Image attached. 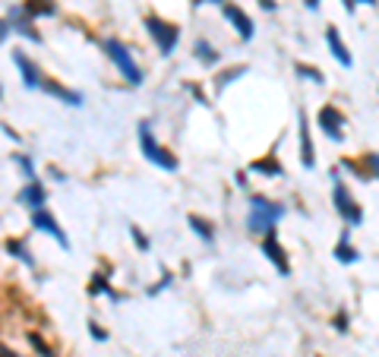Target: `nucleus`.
Listing matches in <instances>:
<instances>
[{"label": "nucleus", "mask_w": 379, "mask_h": 357, "mask_svg": "<svg viewBox=\"0 0 379 357\" xmlns=\"http://www.w3.org/2000/svg\"><path fill=\"white\" fill-rule=\"evenodd\" d=\"M234 180H237L241 187H247V171H237V174H234Z\"/></svg>", "instance_id": "37"}, {"label": "nucleus", "mask_w": 379, "mask_h": 357, "mask_svg": "<svg viewBox=\"0 0 379 357\" xmlns=\"http://www.w3.org/2000/svg\"><path fill=\"white\" fill-rule=\"evenodd\" d=\"M171 282H174V275H171V272H165V275H161V282L155 285V288H152V294H159V291H161V288H168Z\"/></svg>", "instance_id": "31"}, {"label": "nucleus", "mask_w": 379, "mask_h": 357, "mask_svg": "<svg viewBox=\"0 0 379 357\" xmlns=\"http://www.w3.org/2000/svg\"><path fill=\"white\" fill-rule=\"evenodd\" d=\"M22 10H26V16H29L32 22L38 19V16H54V13H57L54 0H29V3H26Z\"/></svg>", "instance_id": "18"}, {"label": "nucleus", "mask_w": 379, "mask_h": 357, "mask_svg": "<svg viewBox=\"0 0 379 357\" xmlns=\"http://www.w3.org/2000/svg\"><path fill=\"white\" fill-rule=\"evenodd\" d=\"M130 231H133V244H136L139 250H149V237H145V234L139 231V225H133Z\"/></svg>", "instance_id": "28"}, {"label": "nucleus", "mask_w": 379, "mask_h": 357, "mask_svg": "<svg viewBox=\"0 0 379 357\" xmlns=\"http://www.w3.org/2000/svg\"><path fill=\"white\" fill-rule=\"evenodd\" d=\"M13 161L22 168V174H26V180H38V174H35V165L29 155H13Z\"/></svg>", "instance_id": "27"}, {"label": "nucleus", "mask_w": 379, "mask_h": 357, "mask_svg": "<svg viewBox=\"0 0 379 357\" xmlns=\"http://www.w3.org/2000/svg\"><path fill=\"white\" fill-rule=\"evenodd\" d=\"M89 332H92V338H95V342H108V332H104L98 323H89Z\"/></svg>", "instance_id": "29"}, {"label": "nucleus", "mask_w": 379, "mask_h": 357, "mask_svg": "<svg viewBox=\"0 0 379 357\" xmlns=\"http://www.w3.org/2000/svg\"><path fill=\"white\" fill-rule=\"evenodd\" d=\"M0 130L7 133V136H10V139H16V143H19V133H16V130H13V127H7V124H3V127H0Z\"/></svg>", "instance_id": "34"}, {"label": "nucleus", "mask_w": 379, "mask_h": 357, "mask_svg": "<svg viewBox=\"0 0 379 357\" xmlns=\"http://www.w3.org/2000/svg\"><path fill=\"white\" fill-rule=\"evenodd\" d=\"M19 203H22V206H29L32 212L45 209V203H48V193H45L42 180H29V184L19 190Z\"/></svg>", "instance_id": "12"}, {"label": "nucleus", "mask_w": 379, "mask_h": 357, "mask_svg": "<svg viewBox=\"0 0 379 357\" xmlns=\"http://www.w3.org/2000/svg\"><path fill=\"white\" fill-rule=\"evenodd\" d=\"M139 149H143V155L149 158L152 165H159V168H165V171H177L180 168V161H177V155H171V149H165V145H159V139L152 136V127H149V120H139Z\"/></svg>", "instance_id": "2"}, {"label": "nucleus", "mask_w": 379, "mask_h": 357, "mask_svg": "<svg viewBox=\"0 0 379 357\" xmlns=\"http://www.w3.org/2000/svg\"><path fill=\"white\" fill-rule=\"evenodd\" d=\"M221 10H225V16L231 19V26L237 29V35H241L243 42H250V38H253V19H250L237 3H227V0H221Z\"/></svg>", "instance_id": "10"}, {"label": "nucleus", "mask_w": 379, "mask_h": 357, "mask_svg": "<svg viewBox=\"0 0 379 357\" xmlns=\"http://www.w3.org/2000/svg\"><path fill=\"white\" fill-rule=\"evenodd\" d=\"M341 3L348 7V13H354V10H357V3H366V7H373L376 0H341Z\"/></svg>", "instance_id": "30"}, {"label": "nucleus", "mask_w": 379, "mask_h": 357, "mask_svg": "<svg viewBox=\"0 0 379 357\" xmlns=\"http://www.w3.org/2000/svg\"><path fill=\"white\" fill-rule=\"evenodd\" d=\"M345 168L357 174L364 184H373V180H376V152H366L360 161H345Z\"/></svg>", "instance_id": "13"}, {"label": "nucleus", "mask_w": 379, "mask_h": 357, "mask_svg": "<svg viewBox=\"0 0 379 357\" xmlns=\"http://www.w3.org/2000/svg\"><path fill=\"white\" fill-rule=\"evenodd\" d=\"M186 221H190V228H193V231L200 234L202 241H209V244L215 241V225H212V221H209V219H202V215H190V219H186Z\"/></svg>", "instance_id": "21"}, {"label": "nucleus", "mask_w": 379, "mask_h": 357, "mask_svg": "<svg viewBox=\"0 0 379 357\" xmlns=\"http://www.w3.org/2000/svg\"><path fill=\"white\" fill-rule=\"evenodd\" d=\"M259 7H262V10H275L278 3H275V0H259Z\"/></svg>", "instance_id": "36"}, {"label": "nucleus", "mask_w": 379, "mask_h": 357, "mask_svg": "<svg viewBox=\"0 0 379 357\" xmlns=\"http://www.w3.org/2000/svg\"><path fill=\"white\" fill-rule=\"evenodd\" d=\"M262 256L275 266V272L278 275H291V262H288V253H284V247L278 244V234H275V228L272 231H266L262 234Z\"/></svg>", "instance_id": "7"}, {"label": "nucleus", "mask_w": 379, "mask_h": 357, "mask_svg": "<svg viewBox=\"0 0 379 357\" xmlns=\"http://www.w3.org/2000/svg\"><path fill=\"white\" fill-rule=\"evenodd\" d=\"M42 89L48 92V95L61 98V102L73 104V108H79V104H83V95H79V92H73V89H67V86L54 83V79H48V76H45V79H42Z\"/></svg>", "instance_id": "15"}, {"label": "nucleus", "mask_w": 379, "mask_h": 357, "mask_svg": "<svg viewBox=\"0 0 379 357\" xmlns=\"http://www.w3.org/2000/svg\"><path fill=\"white\" fill-rule=\"evenodd\" d=\"M282 215H284V206L266 200V196H253V200H250V219H247L250 234H259L262 237L266 231H272V228L278 225Z\"/></svg>", "instance_id": "1"}, {"label": "nucleus", "mask_w": 379, "mask_h": 357, "mask_svg": "<svg viewBox=\"0 0 379 357\" xmlns=\"http://www.w3.org/2000/svg\"><path fill=\"white\" fill-rule=\"evenodd\" d=\"M294 73H297V76H303V79H310V83H316V86H323V83H325L323 70H319V67H310V63H297Z\"/></svg>", "instance_id": "23"}, {"label": "nucleus", "mask_w": 379, "mask_h": 357, "mask_svg": "<svg viewBox=\"0 0 379 357\" xmlns=\"http://www.w3.org/2000/svg\"><path fill=\"white\" fill-rule=\"evenodd\" d=\"M145 32L152 35V42L159 45L161 54H174V48H177L180 42V29L174 26V22L161 19V16H145Z\"/></svg>", "instance_id": "4"}, {"label": "nucleus", "mask_w": 379, "mask_h": 357, "mask_svg": "<svg viewBox=\"0 0 379 357\" xmlns=\"http://www.w3.org/2000/svg\"><path fill=\"white\" fill-rule=\"evenodd\" d=\"M104 54L114 61V67L124 73V79H127L130 86H139V83H143V70H139V63L133 61V54L127 51L124 42H118V38H108V42H104Z\"/></svg>", "instance_id": "3"}, {"label": "nucleus", "mask_w": 379, "mask_h": 357, "mask_svg": "<svg viewBox=\"0 0 379 357\" xmlns=\"http://www.w3.org/2000/svg\"><path fill=\"white\" fill-rule=\"evenodd\" d=\"M250 171L266 174V177H278V174H282L284 168H282V161H278L275 155H266V158H256L253 165H250Z\"/></svg>", "instance_id": "17"}, {"label": "nucleus", "mask_w": 379, "mask_h": 357, "mask_svg": "<svg viewBox=\"0 0 379 357\" xmlns=\"http://www.w3.org/2000/svg\"><path fill=\"white\" fill-rule=\"evenodd\" d=\"M0 357H19V354H16V351H10L7 344H0Z\"/></svg>", "instance_id": "35"}, {"label": "nucleus", "mask_w": 379, "mask_h": 357, "mask_svg": "<svg viewBox=\"0 0 379 357\" xmlns=\"http://www.w3.org/2000/svg\"><path fill=\"white\" fill-rule=\"evenodd\" d=\"M29 342H32V348L38 351V354H42V357H57V351L51 348V344L45 342V338L38 335V332H29Z\"/></svg>", "instance_id": "26"}, {"label": "nucleus", "mask_w": 379, "mask_h": 357, "mask_svg": "<svg viewBox=\"0 0 379 357\" xmlns=\"http://www.w3.org/2000/svg\"><path fill=\"white\" fill-rule=\"evenodd\" d=\"M196 57H200L206 67H215V63H218V51H215L209 42H196Z\"/></svg>", "instance_id": "24"}, {"label": "nucleus", "mask_w": 379, "mask_h": 357, "mask_svg": "<svg viewBox=\"0 0 379 357\" xmlns=\"http://www.w3.org/2000/svg\"><path fill=\"white\" fill-rule=\"evenodd\" d=\"M325 42H329V48H332V54H335V61L341 63V67H351V54H348V45L341 42V35H338V29L335 26H329L325 29Z\"/></svg>", "instance_id": "16"}, {"label": "nucleus", "mask_w": 379, "mask_h": 357, "mask_svg": "<svg viewBox=\"0 0 379 357\" xmlns=\"http://www.w3.org/2000/svg\"><path fill=\"white\" fill-rule=\"evenodd\" d=\"M202 3H221V0H193V7H202Z\"/></svg>", "instance_id": "38"}, {"label": "nucleus", "mask_w": 379, "mask_h": 357, "mask_svg": "<svg viewBox=\"0 0 379 357\" xmlns=\"http://www.w3.org/2000/svg\"><path fill=\"white\" fill-rule=\"evenodd\" d=\"M316 124L332 143H341V139H345V117H341V111H338L335 104H323V108H319Z\"/></svg>", "instance_id": "6"}, {"label": "nucleus", "mask_w": 379, "mask_h": 357, "mask_svg": "<svg viewBox=\"0 0 379 357\" xmlns=\"http://www.w3.org/2000/svg\"><path fill=\"white\" fill-rule=\"evenodd\" d=\"M32 228L35 231H45V234H51L57 244H61L63 250H70V237H67V231H63L61 225H57V219L48 212V209H38V212H32Z\"/></svg>", "instance_id": "8"}, {"label": "nucleus", "mask_w": 379, "mask_h": 357, "mask_svg": "<svg viewBox=\"0 0 379 357\" xmlns=\"http://www.w3.org/2000/svg\"><path fill=\"white\" fill-rule=\"evenodd\" d=\"M335 260L338 262H357L360 260V253L351 247V234H341V241H338V247H335Z\"/></svg>", "instance_id": "19"}, {"label": "nucleus", "mask_w": 379, "mask_h": 357, "mask_svg": "<svg viewBox=\"0 0 379 357\" xmlns=\"http://www.w3.org/2000/svg\"><path fill=\"white\" fill-rule=\"evenodd\" d=\"M332 180H335V190H332V200H335V209H338V215L348 221L351 228H357V225H364V209L354 203V196L348 193V187L338 180V171H332Z\"/></svg>", "instance_id": "5"}, {"label": "nucleus", "mask_w": 379, "mask_h": 357, "mask_svg": "<svg viewBox=\"0 0 379 357\" xmlns=\"http://www.w3.org/2000/svg\"><path fill=\"white\" fill-rule=\"evenodd\" d=\"M13 63H16V70L22 73V83L29 86V89H42V79H45V73L38 70V63L35 61H29L22 51H13Z\"/></svg>", "instance_id": "9"}, {"label": "nucleus", "mask_w": 379, "mask_h": 357, "mask_svg": "<svg viewBox=\"0 0 379 357\" xmlns=\"http://www.w3.org/2000/svg\"><path fill=\"white\" fill-rule=\"evenodd\" d=\"M7 22H10V29H13V32L26 35L29 42H42V35L35 32L32 19H29V16H26V10H22V7H10V13H7Z\"/></svg>", "instance_id": "11"}, {"label": "nucleus", "mask_w": 379, "mask_h": 357, "mask_svg": "<svg viewBox=\"0 0 379 357\" xmlns=\"http://www.w3.org/2000/svg\"><path fill=\"white\" fill-rule=\"evenodd\" d=\"M243 73H247V67H243V63H241V67H231V70H225V73H221L218 79H215V89H225V86H231V83H234V79H237V76H243Z\"/></svg>", "instance_id": "25"}, {"label": "nucleus", "mask_w": 379, "mask_h": 357, "mask_svg": "<svg viewBox=\"0 0 379 357\" xmlns=\"http://www.w3.org/2000/svg\"><path fill=\"white\" fill-rule=\"evenodd\" d=\"M7 253H10V256H16V260H22L26 266H35L32 253H29V247H26L22 241H13V237H10V241H7Z\"/></svg>", "instance_id": "22"}, {"label": "nucleus", "mask_w": 379, "mask_h": 357, "mask_svg": "<svg viewBox=\"0 0 379 357\" xmlns=\"http://www.w3.org/2000/svg\"><path fill=\"white\" fill-rule=\"evenodd\" d=\"M89 294H108L111 301H120V294H118V291H114V288H111V285H108V275H104V272H95V275H92Z\"/></svg>", "instance_id": "20"}, {"label": "nucleus", "mask_w": 379, "mask_h": 357, "mask_svg": "<svg viewBox=\"0 0 379 357\" xmlns=\"http://www.w3.org/2000/svg\"><path fill=\"white\" fill-rule=\"evenodd\" d=\"M297 124H300V161L303 168H313L316 158H313V143H310V124H307V114H297Z\"/></svg>", "instance_id": "14"}, {"label": "nucleus", "mask_w": 379, "mask_h": 357, "mask_svg": "<svg viewBox=\"0 0 379 357\" xmlns=\"http://www.w3.org/2000/svg\"><path fill=\"white\" fill-rule=\"evenodd\" d=\"M335 329H341V332L348 329V316H345V313H338V316H335Z\"/></svg>", "instance_id": "32"}, {"label": "nucleus", "mask_w": 379, "mask_h": 357, "mask_svg": "<svg viewBox=\"0 0 379 357\" xmlns=\"http://www.w3.org/2000/svg\"><path fill=\"white\" fill-rule=\"evenodd\" d=\"M319 7V0H307V10H316Z\"/></svg>", "instance_id": "39"}, {"label": "nucleus", "mask_w": 379, "mask_h": 357, "mask_svg": "<svg viewBox=\"0 0 379 357\" xmlns=\"http://www.w3.org/2000/svg\"><path fill=\"white\" fill-rule=\"evenodd\" d=\"M7 35H10V22H7V19H0V42H3Z\"/></svg>", "instance_id": "33"}]
</instances>
